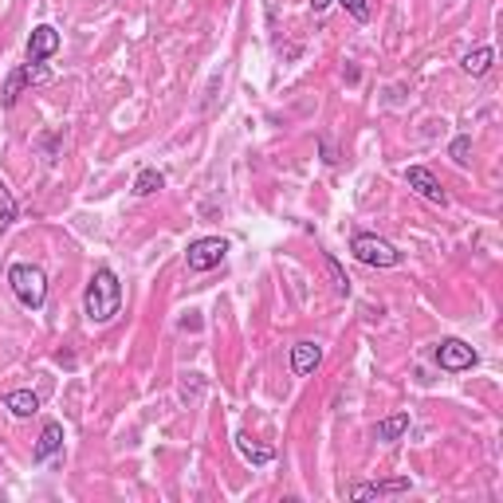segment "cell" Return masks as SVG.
Masks as SVG:
<instances>
[{"label": "cell", "instance_id": "2e32d148", "mask_svg": "<svg viewBox=\"0 0 503 503\" xmlns=\"http://www.w3.org/2000/svg\"><path fill=\"white\" fill-rule=\"evenodd\" d=\"M13 221H16V197L4 185V177H0V232H4Z\"/></svg>", "mask_w": 503, "mask_h": 503}, {"label": "cell", "instance_id": "9c48e42d", "mask_svg": "<svg viewBox=\"0 0 503 503\" xmlns=\"http://www.w3.org/2000/svg\"><path fill=\"white\" fill-rule=\"evenodd\" d=\"M319 362H323L319 342H295L291 347V373H299V378H307V373L319 370Z\"/></svg>", "mask_w": 503, "mask_h": 503}, {"label": "cell", "instance_id": "8fae6325", "mask_svg": "<svg viewBox=\"0 0 503 503\" xmlns=\"http://www.w3.org/2000/svg\"><path fill=\"white\" fill-rule=\"evenodd\" d=\"M409 491V480H378V484H354L350 499H378V496H401Z\"/></svg>", "mask_w": 503, "mask_h": 503}, {"label": "cell", "instance_id": "8992f818", "mask_svg": "<svg viewBox=\"0 0 503 503\" xmlns=\"http://www.w3.org/2000/svg\"><path fill=\"white\" fill-rule=\"evenodd\" d=\"M480 362V354L468 347V342H460V339H440V347H437V366L440 370H449V373H465L472 370Z\"/></svg>", "mask_w": 503, "mask_h": 503}, {"label": "cell", "instance_id": "5bb4252c", "mask_svg": "<svg viewBox=\"0 0 503 503\" xmlns=\"http://www.w3.org/2000/svg\"><path fill=\"white\" fill-rule=\"evenodd\" d=\"M409 432V413H398V417H386L378 429H373V437L378 440H401Z\"/></svg>", "mask_w": 503, "mask_h": 503}, {"label": "cell", "instance_id": "44dd1931", "mask_svg": "<svg viewBox=\"0 0 503 503\" xmlns=\"http://www.w3.org/2000/svg\"><path fill=\"white\" fill-rule=\"evenodd\" d=\"M331 4H334V0H311V13H327Z\"/></svg>", "mask_w": 503, "mask_h": 503}, {"label": "cell", "instance_id": "ac0fdd59", "mask_svg": "<svg viewBox=\"0 0 503 503\" xmlns=\"http://www.w3.org/2000/svg\"><path fill=\"white\" fill-rule=\"evenodd\" d=\"M327 268H331V280H334V291L339 295H350V280H347V272L339 268V260L334 256H327Z\"/></svg>", "mask_w": 503, "mask_h": 503}, {"label": "cell", "instance_id": "6da1fadb", "mask_svg": "<svg viewBox=\"0 0 503 503\" xmlns=\"http://www.w3.org/2000/svg\"><path fill=\"white\" fill-rule=\"evenodd\" d=\"M118 311H122V283H118V275L111 268H98L83 291L87 323H91V327H106V323L118 319Z\"/></svg>", "mask_w": 503, "mask_h": 503}, {"label": "cell", "instance_id": "7c38bea8", "mask_svg": "<svg viewBox=\"0 0 503 503\" xmlns=\"http://www.w3.org/2000/svg\"><path fill=\"white\" fill-rule=\"evenodd\" d=\"M4 409L13 413V417H36V413H39V393H32V390L4 393Z\"/></svg>", "mask_w": 503, "mask_h": 503}, {"label": "cell", "instance_id": "4fadbf2b", "mask_svg": "<svg viewBox=\"0 0 503 503\" xmlns=\"http://www.w3.org/2000/svg\"><path fill=\"white\" fill-rule=\"evenodd\" d=\"M236 452H240V457L248 460V465H272V460H275V452H272V449L252 445V440L244 437V432H236Z\"/></svg>", "mask_w": 503, "mask_h": 503}, {"label": "cell", "instance_id": "ba28073f", "mask_svg": "<svg viewBox=\"0 0 503 503\" xmlns=\"http://www.w3.org/2000/svg\"><path fill=\"white\" fill-rule=\"evenodd\" d=\"M406 181H409V189H417L425 201H432V205H445L449 197H445V189H440V181L432 177L425 165H409L406 170Z\"/></svg>", "mask_w": 503, "mask_h": 503}, {"label": "cell", "instance_id": "ffe728a7", "mask_svg": "<svg viewBox=\"0 0 503 503\" xmlns=\"http://www.w3.org/2000/svg\"><path fill=\"white\" fill-rule=\"evenodd\" d=\"M339 4L347 8V13L358 20V24H366V20H370V4H366V0H339Z\"/></svg>", "mask_w": 503, "mask_h": 503}, {"label": "cell", "instance_id": "9a60e30c", "mask_svg": "<svg viewBox=\"0 0 503 503\" xmlns=\"http://www.w3.org/2000/svg\"><path fill=\"white\" fill-rule=\"evenodd\" d=\"M491 63H496V52H491V47H476V52H468L460 59V67H465L468 75H484Z\"/></svg>", "mask_w": 503, "mask_h": 503}, {"label": "cell", "instance_id": "d6986e66", "mask_svg": "<svg viewBox=\"0 0 503 503\" xmlns=\"http://www.w3.org/2000/svg\"><path fill=\"white\" fill-rule=\"evenodd\" d=\"M452 162H457V165H468V154H472V138L468 134H460L457 138V142H452Z\"/></svg>", "mask_w": 503, "mask_h": 503}, {"label": "cell", "instance_id": "30bf717a", "mask_svg": "<svg viewBox=\"0 0 503 503\" xmlns=\"http://www.w3.org/2000/svg\"><path fill=\"white\" fill-rule=\"evenodd\" d=\"M59 449H63V425H59V421H47L44 432H39V440H36V449H32V460L44 465V460H52Z\"/></svg>", "mask_w": 503, "mask_h": 503}, {"label": "cell", "instance_id": "52a82bcc", "mask_svg": "<svg viewBox=\"0 0 503 503\" xmlns=\"http://www.w3.org/2000/svg\"><path fill=\"white\" fill-rule=\"evenodd\" d=\"M59 52V32L52 24H39L32 28V36H28V63H47Z\"/></svg>", "mask_w": 503, "mask_h": 503}, {"label": "cell", "instance_id": "3957f363", "mask_svg": "<svg viewBox=\"0 0 503 503\" xmlns=\"http://www.w3.org/2000/svg\"><path fill=\"white\" fill-rule=\"evenodd\" d=\"M350 252H354V260L366 264V268H398L401 264V252L393 248L390 240L373 236V232H354L350 236Z\"/></svg>", "mask_w": 503, "mask_h": 503}, {"label": "cell", "instance_id": "277c9868", "mask_svg": "<svg viewBox=\"0 0 503 503\" xmlns=\"http://www.w3.org/2000/svg\"><path fill=\"white\" fill-rule=\"evenodd\" d=\"M224 256H229V240H221V236H201V240L189 244L185 264H189V272H213L224 264Z\"/></svg>", "mask_w": 503, "mask_h": 503}, {"label": "cell", "instance_id": "e0dca14e", "mask_svg": "<svg viewBox=\"0 0 503 503\" xmlns=\"http://www.w3.org/2000/svg\"><path fill=\"white\" fill-rule=\"evenodd\" d=\"M162 185H165V177L157 173V170H142V173L134 177V193H138V197H150V193L162 189Z\"/></svg>", "mask_w": 503, "mask_h": 503}, {"label": "cell", "instance_id": "7a4b0ae2", "mask_svg": "<svg viewBox=\"0 0 503 503\" xmlns=\"http://www.w3.org/2000/svg\"><path fill=\"white\" fill-rule=\"evenodd\" d=\"M8 288L20 299V307L28 311H39L47 299V275L36 268V264H13L8 268Z\"/></svg>", "mask_w": 503, "mask_h": 503}, {"label": "cell", "instance_id": "5b68a950", "mask_svg": "<svg viewBox=\"0 0 503 503\" xmlns=\"http://www.w3.org/2000/svg\"><path fill=\"white\" fill-rule=\"evenodd\" d=\"M47 79H52V71H47L44 63H24V67H16V71L4 79V91H0V106H4V111H13V106H16V98H20V91H24V87L47 83Z\"/></svg>", "mask_w": 503, "mask_h": 503}]
</instances>
